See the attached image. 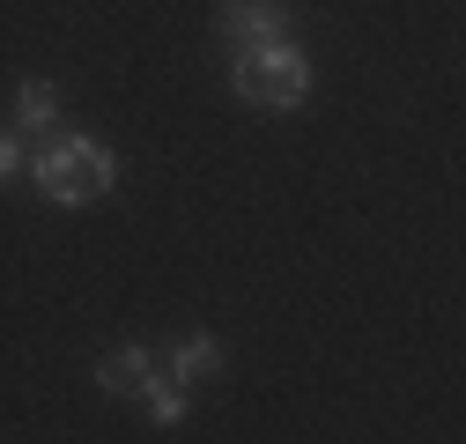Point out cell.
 <instances>
[{
  "label": "cell",
  "mask_w": 466,
  "mask_h": 444,
  "mask_svg": "<svg viewBox=\"0 0 466 444\" xmlns=\"http://www.w3.org/2000/svg\"><path fill=\"white\" fill-rule=\"evenodd\" d=\"M134 393L148 400V415L156 422H186V408H193V393H186V378H163V370H148Z\"/></svg>",
  "instance_id": "5b68a950"
},
{
  "label": "cell",
  "mask_w": 466,
  "mask_h": 444,
  "mask_svg": "<svg viewBox=\"0 0 466 444\" xmlns=\"http://www.w3.org/2000/svg\"><path fill=\"white\" fill-rule=\"evenodd\" d=\"M289 30V8L281 0H222V37L229 45H267Z\"/></svg>",
  "instance_id": "3957f363"
},
{
  "label": "cell",
  "mask_w": 466,
  "mask_h": 444,
  "mask_svg": "<svg viewBox=\"0 0 466 444\" xmlns=\"http://www.w3.org/2000/svg\"><path fill=\"white\" fill-rule=\"evenodd\" d=\"M15 163H23V156H15V134H0V178H8Z\"/></svg>",
  "instance_id": "ba28073f"
},
{
  "label": "cell",
  "mask_w": 466,
  "mask_h": 444,
  "mask_svg": "<svg viewBox=\"0 0 466 444\" xmlns=\"http://www.w3.org/2000/svg\"><path fill=\"white\" fill-rule=\"evenodd\" d=\"M238 96H252V104H304L311 96V60L289 37H267V45H238Z\"/></svg>",
  "instance_id": "7a4b0ae2"
},
{
  "label": "cell",
  "mask_w": 466,
  "mask_h": 444,
  "mask_svg": "<svg viewBox=\"0 0 466 444\" xmlns=\"http://www.w3.org/2000/svg\"><path fill=\"white\" fill-rule=\"evenodd\" d=\"M208 370H222V341H215V333H186V341L178 348H170V378H208Z\"/></svg>",
  "instance_id": "8992f818"
},
{
  "label": "cell",
  "mask_w": 466,
  "mask_h": 444,
  "mask_svg": "<svg viewBox=\"0 0 466 444\" xmlns=\"http://www.w3.org/2000/svg\"><path fill=\"white\" fill-rule=\"evenodd\" d=\"M148 370H156V363H148V348H141V341H127V348H111V356L96 363V385H104V393H134Z\"/></svg>",
  "instance_id": "277c9868"
},
{
  "label": "cell",
  "mask_w": 466,
  "mask_h": 444,
  "mask_svg": "<svg viewBox=\"0 0 466 444\" xmlns=\"http://www.w3.org/2000/svg\"><path fill=\"white\" fill-rule=\"evenodd\" d=\"M15 119H23V126H52V119H60V96H52V82H23Z\"/></svg>",
  "instance_id": "52a82bcc"
},
{
  "label": "cell",
  "mask_w": 466,
  "mask_h": 444,
  "mask_svg": "<svg viewBox=\"0 0 466 444\" xmlns=\"http://www.w3.org/2000/svg\"><path fill=\"white\" fill-rule=\"evenodd\" d=\"M111 186H119V156H111L104 141H89V134H60L37 156V193L52 207H89Z\"/></svg>",
  "instance_id": "6da1fadb"
}]
</instances>
